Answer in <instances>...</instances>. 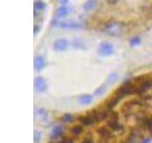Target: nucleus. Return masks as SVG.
<instances>
[{
	"mask_svg": "<svg viewBox=\"0 0 152 143\" xmlns=\"http://www.w3.org/2000/svg\"><path fill=\"white\" fill-rule=\"evenodd\" d=\"M126 30L125 24L122 22H118V21H113L107 24L104 28V32L108 35L111 36H119L124 33Z\"/></svg>",
	"mask_w": 152,
	"mask_h": 143,
	"instance_id": "nucleus-1",
	"label": "nucleus"
},
{
	"mask_svg": "<svg viewBox=\"0 0 152 143\" xmlns=\"http://www.w3.org/2000/svg\"><path fill=\"white\" fill-rule=\"evenodd\" d=\"M96 133L98 135V137L101 139V141L104 143L110 142L114 138V133L109 129L107 125L106 126H101L96 129Z\"/></svg>",
	"mask_w": 152,
	"mask_h": 143,
	"instance_id": "nucleus-2",
	"label": "nucleus"
},
{
	"mask_svg": "<svg viewBox=\"0 0 152 143\" xmlns=\"http://www.w3.org/2000/svg\"><path fill=\"white\" fill-rule=\"evenodd\" d=\"M114 54V47L109 42H102L98 48V55L103 57L110 56Z\"/></svg>",
	"mask_w": 152,
	"mask_h": 143,
	"instance_id": "nucleus-3",
	"label": "nucleus"
},
{
	"mask_svg": "<svg viewBox=\"0 0 152 143\" xmlns=\"http://www.w3.org/2000/svg\"><path fill=\"white\" fill-rule=\"evenodd\" d=\"M34 89L38 93H44L48 90V84L42 76H36L34 78Z\"/></svg>",
	"mask_w": 152,
	"mask_h": 143,
	"instance_id": "nucleus-4",
	"label": "nucleus"
},
{
	"mask_svg": "<svg viewBox=\"0 0 152 143\" xmlns=\"http://www.w3.org/2000/svg\"><path fill=\"white\" fill-rule=\"evenodd\" d=\"M69 44V43L66 39H65V38H60V39H57L54 41L52 48H53V50L56 52H64L68 49Z\"/></svg>",
	"mask_w": 152,
	"mask_h": 143,
	"instance_id": "nucleus-5",
	"label": "nucleus"
},
{
	"mask_svg": "<svg viewBox=\"0 0 152 143\" xmlns=\"http://www.w3.org/2000/svg\"><path fill=\"white\" fill-rule=\"evenodd\" d=\"M63 136H64V128L62 126L57 125L52 128L51 133H50V139L52 141L59 140L60 138L63 137Z\"/></svg>",
	"mask_w": 152,
	"mask_h": 143,
	"instance_id": "nucleus-6",
	"label": "nucleus"
},
{
	"mask_svg": "<svg viewBox=\"0 0 152 143\" xmlns=\"http://www.w3.org/2000/svg\"><path fill=\"white\" fill-rule=\"evenodd\" d=\"M58 26L62 29H80L82 25L79 22H76L73 20H64L60 21L58 23Z\"/></svg>",
	"mask_w": 152,
	"mask_h": 143,
	"instance_id": "nucleus-7",
	"label": "nucleus"
},
{
	"mask_svg": "<svg viewBox=\"0 0 152 143\" xmlns=\"http://www.w3.org/2000/svg\"><path fill=\"white\" fill-rule=\"evenodd\" d=\"M33 66H34V69L38 72L42 71L43 69L46 67V60L42 55H37L34 57V60H33Z\"/></svg>",
	"mask_w": 152,
	"mask_h": 143,
	"instance_id": "nucleus-8",
	"label": "nucleus"
},
{
	"mask_svg": "<svg viewBox=\"0 0 152 143\" xmlns=\"http://www.w3.org/2000/svg\"><path fill=\"white\" fill-rule=\"evenodd\" d=\"M71 12V9L68 6H60L58 9L56 10L55 12V15L57 18H63V17H66L68 14H69V13Z\"/></svg>",
	"mask_w": 152,
	"mask_h": 143,
	"instance_id": "nucleus-9",
	"label": "nucleus"
},
{
	"mask_svg": "<svg viewBox=\"0 0 152 143\" xmlns=\"http://www.w3.org/2000/svg\"><path fill=\"white\" fill-rule=\"evenodd\" d=\"M122 99H123V97H119V95H116V94H113V97H111L110 98L107 100V102L106 103L104 106H106L107 108H108V109H110V110H113V108L115 107V106H117V104L120 102Z\"/></svg>",
	"mask_w": 152,
	"mask_h": 143,
	"instance_id": "nucleus-10",
	"label": "nucleus"
},
{
	"mask_svg": "<svg viewBox=\"0 0 152 143\" xmlns=\"http://www.w3.org/2000/svg\"><path fill=\"white\" fill-rule=\"evenodd\" d=\"M84 132V126L83 125H74L73 127L70 128V135L72 137L79 136L83 133Z\"/></svg>",
	"mask_w": 152,
	"mask_h": 143,
	"instance_id": "nucleus-11",
	"label": "nucleus"
},
{
	"mask_svg": "<svg viewBox=\"0 0 152 143\" xmlns=\"http://www.w3.org/2000/svg\"><path fill=\"white\" fill-rule=\"evenodd\" d=\"M97 0H87L84 4H83V9L86 12H89L92 11L97 6Z\"/></svg>",
	"mask_w": 152,
	"mask_h": 143,
	"instance_id": "nucleus-12",
	"label": "nucleus"
},
{
	"mask_svg": "<svg viewBox=\"0 0 152 143\" xmlns=\"http://www.w3.org/2000/svg\"><path fill=\"white\" fill-rule=\"evenodd\" d=\"M93 101V97L90 94H83L79 97V103L81 105H88Z\"/></svg>",
	"mask_w": 152,
	"mask_h": 143,
	"instance_id": "nucleus-13",
	"label": "nucleus"
},
{
	"mask_svg": "<svg viewBox=\"0 0 152 143\" xmlns=\"http://www.w3.org/2000/svg\"><path fill=\"white\" fill-rule=\"evenodd\" d=\"M72 46L76 49H87V45H86V42L80 38H74L72 40Z\"/></svg>",
	"mask_w": 152,
	"mask_h": 143,
	"instance_id": "nucleus-14",
	"label": "nucleus"
},
{
	"mask_svg": "<svg viewBox=\"0 0 152 143\" xmlns=\"http://www.w3.org/2000/svg\"><path fill=\"white\" fill-rule=\"evenodd\" d=\"M50 143H74V138L71 136H63L62 138H60L59 140L56 141H51Z\"/></svg>",
	"mask_w": 152,
	"mask_h": 143,
	"instance_id": "nucleus-15",
	"label": "nucleus"
},
{
	"mask_svg": "<svg viewBox=\"0 0 152 143\" xmlns=\"http://www.w3.org/2000/svg\"><path fill=\"white\" fill-rule=\"evenodd\" d=\"M107 85L104 84V85L100 86L99 88H97L96 90H95L94 94L96 95V97H101V95H103V94H106V92H107Z\"/></svg>",
	"mask_w": 152,
	"mask_h": 143,
	"instance_id": "nucleus-16",
	"label": "nucleus"
},
{
	"mask_svg": "<svg viewBox=\"0 0 152 143\" xmlns=\"http://www.w3.org/2000/svg\"><path fill=\"white\" fill-rule=\"evenodd\" d=\"M119 78V75L117 73H111L107 76V85H110V84H113L114 82H116Z\"/></svg>",
	"mask_w": 152,
	"mask_h": 143,
	"instance_id": "nucleus-17",
	"label": "nucleus"
},
{
	"mask_svg": "<svg viewBox=\"0 0 152 143\" xmlns=\"http://www.w3.org/2000/svg\"><path fill=\"white\" fill-rule=\"evenodd\" d=\"M141 42H142V40H141V38L139 36H133L129 39V44L132 47L139 46L141 44Z\"/></svg>",
	"mask_w": 152,
	"mask_h": 143,
	"instance_id": "nucleus-18",
	"label": "nucleus"
},
{
	"mask_svg": "<svg viewBox=\"0 0 152 143\" xmlns=\"http://www.w3.org/2000/svg\"><path fill=\"white\" fill-rule=\"evenodd\" d=\"M46 9V3L41 1V0H38V1L34 2V10L35 11H42V10Z\"/></svg>",
	"mask_w": 152,
	"mask_h": 143,
	"instance_id": "nucleus-19",
	"label": "nucleus"
},
{
	"mask_svg": "<svg viewBox=\"0 0 152 143\" xmlns=\"http://www.w3.org/2000/svg\"><path fill=\"white\" fill-rule=\"evenodd\" d=\"M61 121L65 122V123H69V122H72L73 121V116L69 114H66L63 116L61 117Z\"/></svg>",
	"mask_w": 152,
	"mask_h": 143,
	"instance_id": "nucleus-20",
	"label": "nucleus"
},
{
	"mask_svg": "<svg viewBox=\"0 0 152 143\" xmlns=\"http://www.w3.org/2000/svg\"><path fill=\"white\" fill-rule=\"evenodd\" d=\"M34 143H39L41 141V133L39 131H34Z\"/></svg>",
	"mask_w": 152,
	"mask_h": 143,
	"instance_id": "nucleus-21",
	"label": "nucleus"
},
{
	"mask_svg": "<svg viewBox=\"0 0 152 143\" xmlns=\"http://www.w3.org/2000/svg\"><path fill=\"white\" fill-rule=\"evenodd\" d=\"M38 114H39V116L42 117L43 119H46L47 116H48L47 111H46V110H44V109H39V110H38Z\"/></svg>",
	"mask_w": 152,
	"mask_h": 143,
	"instance_id": "nucleus-22",
	"label": "nucleus"
},
{
	"mask_svg": "<svg viewBox=\"0 0 152 143\" xmlns=\"http://www.w3.org/2000/svg\"><path fill=\"white\" fill-rule=\"evenodd\" d=\"M82 143H95L94 140L92 139V137H89V136H86V138L84 139V141Z\"/></svg>",
	"mask_w": 152,
	"mask_h": 143,
	"instance_id": "nucleus-23",
	"label": "nucleus"
},
{
	"mask_svg": "<svg viewBox=\"0 0 152 143\" xmlns=\"http://www.w3.org/2000/svg\"><path fill=\"white\" fill-rule=\"evenodd\" d=\"M151 141H152V138L148 137V138H144V139H142L139 143H150Z\"/></svg>",
	"mask_w": 152,
	"mask_h": 143,
	"instance_id": "nucleus-24",
	"label": "nucleus"
},
{
	"mask_svg": "<svg viewBox=\"0 0 152 143\" xmlns=\"http://www.w3.org/2000/svg\"><path fill=\"white\" fill-rule=\"evenodd\" d=\"M40 32V26H37V25H34V30H33V35H36L37 32Z\"/></svg>",
	"mask_w": 152,
	"mask_h": 143,
	"instance_id": "nucleus-25",
	"label": "nucleus"
},
{
	"mask_svg": "<svg viewBox=\"0 0 152 143\" xmlns=\"http://www.w3.org/2000/svg\"><path fill=\"white\" fill-rule=\"evenodd\" d=\"M106 1L109 4V5H115L117 4L120 0H106Z\"/></svg>",
	"mask_w": 152,
	"mask_h": 143,
	"instance_id": "nucleus-26",
	"label": "nucleus"
},
{
	"mask_svg": "<svg viewBox=\"0 0 152 143\" xmlns=\"http://www.w3.org/2000/svg\"><path fill=\"white\" fill-rule=\"evenodd\" d=\"M69 1V0H58V2L62 5V6H63V5H66Z\"/></svg>",
	"mask_w": 152,
	"mask_h": 143,
	"instance_id": "nucleus-27",
	"label": "nucleus"
},
{
	"mask_svg": "<svg viewBox=\"0 0 152 143\" xmlns=\"http://www.w3.org/2000/svg\"><path fill=\"white\" fill-rule=\"evenodd\" d=\"M121 143H125V142H124V141H123V142H121Z\"/></svg>",
	"mask_w": 152,
	"mask_h": 143,
	"instance_id": "nucleus-28",
	"label": "nucleus"
}]
</instances>
